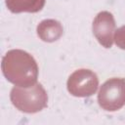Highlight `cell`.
<instances>
[{
    "label": "cell",
    "instance_id": "cell-2",
    "mask_svg": "<svg viewBox=\"0 0 125 125\" xmlns=\"http://www.w3.org/2000/svg\"><path fill=\"white\" fill-rule=\"evenodd\" d=\"M10 100L20 111L36 113L47 106L48 95L43 86L36 83L30 87H14L10 93Z\"/></svg>",
    "mask_w": 125,
    "mask_h": 125
},
{
    "label": "cell",
    "instance_id": "cell-6",
    "mask_svg": "<svg viewBox=\"0 0 125 125\" xmlns=\"http://www.w3.org/2000/svg\"><path fill=\"white\" fill-rule=\"evenodd\" d=\"M36 31L38 37L42 41L48 43L59 40L63 34V28L62 23L59 21L52 19L40 21V23L37 25Z\"/></svg>",
    "mask_w": 125,
    "mask_h": 125
},
{
    "label": "cell",
    "instance_id": "cell-4",
    "mask_svg": "<svg viewBox=\"0 0 125 125\" xmlns=\"http://www.w3.org/2000/svg\"><path fill=\"white\" fill-rule=\"evenodd\" d=\"M66 86L69 94L74 97H91L98 90L99 78L94 71L80 68L69 75Z\"/></svg>",
    "mask_w": 125,
    "mask_h": 125
},
{
    "label": "cell",
    "instance_id": "cell-5",
    "mask_svg": "<svg viewBox=\"0 0 125 125\" xmlns=\"http://www.w3.org/2000/svg\"><path fill=\"white\" fill-rule=\"evenodd\" d=\"M92 29L98 42L104 48H110L113 44V33L115 32V20L107 11L100 12L94 19Z\"/></svg>",
    "mask_w": 125,
    "mask_h": 125
},
{
    "label": "cell",
    "instance_id": "cell-8",
    "mask_svg": "<svg viewBox=\"0 0 125 125\" xmlns=\"http://www.w3.org/2000/svg\"><path fill=\"white\" fill-rule=\"evenodd\" d=\"M114 41L117 47L122 50H125V25H122L115 30Z\"/></svg>",
    "mask_w": 125,
    "mask_h": 125
},
{
    "label": "cell",
    "instance_id": "cell-3",
    "mask_svg": "<svg viewBox=\"0 0 125 125\" xmlns=\"http://www.w3.org/2000/svg\"><path fill=\"white\" fill-rule=\"evenodd\" d=\"M100 106L106 111H116L125 105V78L113 77L106 80L98 94Z\"/></svg>",
    "mask_w": 125,
    "mask_h": 125
},
{
    "label": "cell",
    "instance_id": "cell-1",
    "mask_svg": "<svg viewBox=\"0 0 125 125\" xmlns=\"http://www.w3.org/2000/svg\"><path fill=\"white\" fill-rule=\"evenodd\" d=\"M1 68L5 78L15 86L30 87L37 82V62L29 53L23 50L8 51L2 59Z\"/></svg>",
    "mask_w": 125,
    "mask_h": 125
},
{
    "label": "cell",
    "instance_id": "cell-7",
    "mask_svg": "<svg viewBox=\"0 0 125 125\" xmlns=\"http://www.w3.org/2000/svg\"><path fill=\"white\" fill-rule=\"evenodd\" d=\"M46 0H6L8 10L14 14L40 12Z\"/></svg>",
    "mask_w": 125,
    "mask_h": 125
}]
</instances>
